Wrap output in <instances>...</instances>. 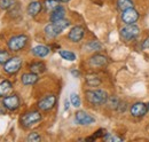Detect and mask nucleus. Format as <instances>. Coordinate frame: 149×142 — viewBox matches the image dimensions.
Returning a JSON list of instances; mask_svg holds the SVG:
<instances>
[{
    "instance_id": "1a4fd4ad",
    "label": "nucleus",
    "mask_w": 149,
    "mask_h": 142,
    "mask_svg": "<svg viewBox=\"0 0 149 142\" xmlns=\"http://www.w3.org/2000/svg\"><path fill=\"white\" fill-rule=\"evenodd\" d=\"M76 122L80 125H91L95 123V118L85 111H78L76 113Z\"/></svg>"
},
{
    "instance_id": "7ed1b4c3",
    "label": "nucleus",
    "mask_w": 149,
    "mask_h": 142,
    "mask_svg": "<svg viewBox=\"0 0 149 142\" xmlns=\"http://www.w3.org/2000/svg\"><path fill=\"white\" fill-rule=\"evenodd\" d=\"M139 35H140V29L134 23L133 24H126L120 30V38L125 41H131V40L135 39Z\"/></svg>"
},
{
    "instance_id": "412c9836",
    "label": "nucleus",
    "mask_w": 149,
    "mask_h": 142,
    "mask_svg": "<svg viewBox=\"0 0 149 142\" xmlns=\"http://www.w3.org/2000/svg\"><path fill=\"white\" fill-rule=\"evenodd\" d=\"M44 5H45L46 9H47V10H49V12H53L54 9H56V8L60 6L58 0H45Z\"/></svg>"
},
{
    "instance_id": "6ab92c4d",
    "label": "nucleus",
    "mask_w": 149,
    "mask_h": 142,
    "mask_svg": "<svg viewBox=\"0 0 149 142\" xmlns=\"http://www.w3.org/2000/svg\"><path fill=\"white\" fill-rule=\"evenodd\" d=\"M30 70L33 73H41L46 70V67L42 62H33L32 64H30Z\"/></svg>"
},
{
    "instance_id": "39448f33",
    "label": "nucleus",
    "mask_w": 149,
    "mask_h": 142,
    "mask_svg": "<svg viewBox=\"0 0 149 142\" xmlns=\"http://www.w3.org/2000/svg\"><path fill=\"white\" fill-rule=\"evenodd\" d=\"M41 120V115L40 112L38 111H30V112H26L22 116L21 118V123L23 126L25 127H29V126H32L35 125L36 123L40 122Z\"/></svg>"
},
{
    "instance_id": "9b49d317",
    "label": "nucleus",
    "mask_w": 149,
    "mask_h": 142,
    "mask_svg": "<svg viewBox=\"0 0 149 142\" xmlns=\"http://www.w3.org/2000/svg\"><path fill=\"white\" fill-rule=\"evenodd\" d=\"M2 104L6 106V109L8 110H16L19 106V99L17 95H9L3 97L2 100Z\"/></svg>"
},
{
    "instance_id": "2f4dec72",
    "label": "nucleus",
    "mask_w": 149,
    "mask_h": 142,
    "mask_svg": "<svg viewBox=\"0 0 149 142\" xmlns=\"http://www.w3.org/2000/svg\"><path fill=\"white\" fill-rule=\"evenodd\" d=\"M71 73L74 74V77H78V76H79V72H78V71H76V70H71Z\"/></svg>"
},
{
    "instance_id": "20e7f679",
    "label": "nucleus",
    "mask_w": 149,
    "mask_h": 142,
    "mask_svg": "<svg viewBox=\"0 0 149 142\" xmlns=\"http://www.w3.org/2000/svg\"><path fill=\"white\" fill-rule=\"evenodd\" d=\"M28 42V37L25 35H19V36H15L13 38L9 39L8 41V47L10 51L13 52H19L21 49H23L25 47Z\"/></svg>"
},
{
    "instance_id": "a211bd4d",
    "label": "nucleus",
    "mask_w": 149,
    "mask_h": 142,
    "mask_svg": "<svg viewBox=\"0 0 149 142\" xmlns=\"http://www.w3.org/2000/svg\"><path fill=\"white\" fill-rule=\"evenodd\" d=\"M12 89V84L8 80H2L0 81V96L7 95Z\"/></svg>"
},
{
    "instance_id": "72a5a7b5",
    "label": "nucleus",
    "mask_w": 149,
    "mask_h": 142,
    "mask_svg": "<svg viewBox=\"0 0 149 142\" xmlns=\"http://www.w3.org/2000/svg\"><path fill=\"white\" fill-rule=\"evenodd\" d=\"M69 108V102H68V100H65V109H68Z\"/></svg>"
},
{
    "instance_id": "bb28decb",
    "label": "nucleus",
    "mask_w": 149,
    "mask_h": 142,
    "mask_svg": "<svg viewBox=\"0 0 149 142\" xmlns=\"http://www.w3.org/2000/svg\"><path fill=\"white\" fill-rule=\"evenodd\" d=\"M29 142H39L40 141V135L38 134L37 132H33V133H30L28 139H26Z\"/></svg>"
},
{
    "instance_id": "5701e85b",
    "label": "nucleus",
    "mask_w": 149,
    "mask_h": 142,
    "mask_svg": "<svg viewBox=\"0 0 149 142\" xmlns=\"http://www.w3.org/2000/svg\"><path fill=\"white\" fill-rule=\"evenodd\" d=\"M58 54L61 55L62 58H64V60H67V61H74V60H76L74 53L70 52V51H60Z\"/></svg>"
},
{
    "instance_id": "f03ea898",
    "label": "nucleus",
    "mask_w": 149,
    "mask_h": 142,
    "mask_svg": "<svg viewBox=\"0 0 149 142\" xmlns=\"http://www.w3.org/2000/svg\"><path fill=\"white\" fill-rule=\"evenodd\" d=\"M86 95V100L92 103L93 106H102L104 103H107L108 100V94L107 92H104L103 89H93V90H87L85 93Z\"/></svg>"
},
{
    "instance_id": "f3484780",
    "label": "nucleus",
    "mask_w": 149,
    "mask_h": 142,
    "mask_svg": "<svg viewBox=\"0 0 149 142\" xmlns=\"http://www.w3.org/2000/svg\"><path fill=\"white\" fill-rule=\"evenodd\" d=\"M64 15H65V10H64V8L61 7V6H58L56 9H54V10L52 12L51 17L49 18H51L52 22H55V21H58V19L64 18Z\"/></svg>"
},
{
    "instance_id": "423d86ee",
    "label": "nucleus",
    "mask_w": 149,
    "mask_h": 142,
    "mask_svg": "<svg viewBox=\"0 0 149 142\" xmlns=\"http://www.w3.org/2000/svg\"><path fill=\"white\" fill-rule=\"evenodd\" d=\"M21 67H22V60L19 57H12L3 64V69L9 74L16 73L21 69Z\"/></svg>"
},
{
    "instance_id": "c85d7f7f",
    "label": "nucleus",
    "mask_w": 149,
    "mask_h": 142,
    "mask_svg": "<svg viewBox=\"0 0 149 142\" xmlns=\"http://www.w3.org/2000/svg\"><path fill=\"white\" fill-rule=\"evenodd\" d=\"M103 139L108 142L122 141V139H120V138H118V136H116V135H112V134H106V135L103 136Z\"/></svg>"
},
{
    "instance_id": "f257e3e1",
    "label": "nucleus",
    "mask_w": 149,
    "mask_h": 142,
    "mask_svg": "<svg viewBox=\"0 0 149 142\" xmlns=\"http://www.w3.org/2000/svg\"><path fill=\"white\" fill-rule=\"evenodd\" d=\"M69 25H70V22L64 19V18L55 21V22H52L51 24L45 26V35L47 36L48 38H55L64 29H67Z\"/></svg>"
},
{
    "instance_id": "4468645a",
    "label": "nucleus",
    "mask_w": 149,
    "mask_h": 142,
    "mask_svg": "<svg viewBox=\"0 0 149 142\" xmlns=\"http://www.w3.org/2000/svg\"><path fill=\"white\" fill-rule=\"evenodd\" d=\"M38 81V76L37 73L30 72V73H24L22 76V83L24 85H33Z\"/></svg>"
},
{
    "instance_id": "2eb2a0df",
    "label": "nucleus",
    "mask_w": 149,
    "mask_h": 142,
    "mask_svg": "<svg viewBox=\"0 0 149 142\" xmlns=\"http://www.w3.org/2000/svg\"><path fill=\"white\" fill-rule=\"evenodd\" d=\"M32 54L38 57H45L49 54V48L44 46V45H38L36 47L32 48Z\"/></svg>"
},
{
    "instance_id": "7c9ffc66",
    "label": "nucleus",
    "mask_w": 149,
    "mask_h": 142,
    "mask_svg": "<svg viewBox=\"0 0 149 142\" xmlns=\"http://www.w3.org/2000/svg\"><path fill=\"white\" fill-rule=\"evenodd\" d=\"M142 49H146V51H149V37L145 39V41L142 42Z\"/></svg>"
},
{
    "instance_id": "4be33fe9",
    "label": "nucleus",
    "mask_w": 149,
    "mask_h": 142,
    "mask_svg": "<svg viewBox=\"0 0 149 142\" xmlns=\"http://www.w3.org/2000/svg\"><path fill=\"white\" fill-rule=\"evenodd\" d=\"M86 83L88 86H92V87H95V86H99L101 84V80L99 77L96 76H87L86 77Z\"/></svg>"
},
{
    "instance_id": "dca6fc26",
    "label": "nucleus",
    "mask_w": 149,
    "mask_h": 142,
    "mask_svg": "<svg viewBox=\"0 0 149 142\" xmlns=\"http://www.w3.org/2000/svg\"><path fill=\"white\" fill-rule=\"evenodd\" d=\"M40 10H41V3L39 1H32L28 6V14L30 16H36L39 14Z\"/></svg>"
},
{
    "instance_id": "cd10ccee",
    "label": "nucleus",
    "mask_w": 149,
    "mask_h": 142,
    "mask_svg": "<svg viewBox=\"0 0 149 142\" xmlns=\"http://www.w3.org/2000/svg\"><path fill=\"white\" fill-rule=\"evenodd\" d=\"M9 60V54L6 51H0V64H5Z\"/></svg>"
},
{
    "instance_id": "c756f323",
    "label": "nucleus",
    "mask_w": 149,
    "mask_h": 142,
    "mask_svg": "<svg viewBox=\"0 0 149 142\" xmlns=\"http://www.w3.org/2000/svg\"><path fill=\"white\" fill-rule=\"evenodd\" d=\"M88 47L92 49V51H99L101 48V44L99 41H91L88 44Z\"/></svg>"
},
{
    "instance_id": "ddd939ff",
    "label": "nucleus",
    "mask_w": 149,
    "mask_h": 142,
    "mask_svg": "<svg viewBox=\"0 0 149 142\" xmlns=\"http://www.w3.org/2000/svg\"><path fill=\"white\" fill-rule=\"evenodd\" d=\"M108 63V58L104 55L101 54H95L90 58V64L95 68H100V67H104Z\"/></svg>"
},
{
    "instance_id": "6e6552de",
    "label": "nucleus",
    "mask_w": 149,
    "mask_h": 142,
    "mask_svg": "<svg viewBox=\"0 0 149 142\" xmlns=\"http://www.w3.org/2000/svg\"><path fill=\"white\" fill-rule=\"evenodd\" d=\"M138 18H139V13L134 8L126 9L122 14V21L125 24H133V23H135L138 21Z\"/></svg>"
},
{
    "instance_id": "f704fd0d",
    "label": "nucleus",
    "mask_w": 149,
    "mask_h": 142,
    "mask_svg": "<svg viewBox=\"0 0 149 142\" xmlns=\"http://www.w3.org/2000/svg\"><path fill=\"white\" fill-rule=\"evenodd\" d=\"M58 1H61V2H67V1H69V0H58Z\"/></svg>"
},
{
    "instance_id": "aec40b11",
    "label": "nucleus",
    "mask_w": 149,
    "mask_h": 142,
    "mask_svg": "<svg viewBox=\"0 0 149 142\" xmlns=\"http://www.w3.org/2000/svg\"><path fill=\"white\" fill-rule=\"evenodd\" d=\"M133 1L132 0H117V7L118 9L120 10H126V9H130L133 8Z\"/></svg>"
},
{
    "instance_id": "a878e982",
    "label": "nucleus",
    "mask_w": 149,
    "mask_h": 142,
    "mask_svg": "<svg viewBox=\"0 0 149 142\" xmlns=\"http://www.w3.org/2000/svg\"><path fill=\"white\" fill-rule=\"evenodd\" d=\"M70 102H71V104L76 108H78V106H80V99H79V96L77 95V94H74L72 93L71 95H70Z\"/></svg>"
},
{
    "instance_id": "f8f14e48",
    "label": "nucleus",
    "mask_w": 149,
    "mask_h": 142,
    "mask_svg": "<svg viewBox=\"0 0 149 142\" xmlns=\"http://www.w3.org/2000/svg\"><path fill=\"white\" fill-rule=\"evenodd\" d=\"M84 33H85V30H84L83 26H74V28L70 30V32H69V35H68V38H69L72 42H78V41H80V40L83 39Z\"/></svg>"
},
{
    "instance_id": "0eeeda50",
    "label": "nucleus",
    "mask_w": 149,
    "mask_h": 142,
    "mask_svg": "<svg viewBox=\"0 0 149 142\" xmlns=\"http://www.w3.org/2000/svg\"><path fill=\"white\" fill-rule=\"evenodd\" d=\"M55 103H56L55 95H47V96L42 97V99L38 102V108H39L40 110L47 111V110H51L53 106H55Z\"/></svg>"
},
{
    "instance_id": "393cba45",
    "label": "nucleus",
    "mask_w": 149,
    "mask_h": 142,
    "mask_svg": "<svg viewBox=\"0 0 149 142\" xmlns=\"http://www.w3.org/2000/svg\"><path fill=\"white\" fill-rule=\"evenodd\" d=\"M15 3V0H0V7L2 9H8L13 7Z\"/></svg>"
},
{
    "instance_id": "473e14b6",
    "label": "nucleus",
    "mask_w": 149,
    "mask_h": 142,
    "mask_svg": "<svg viewBox=\"0 0 149 142\" xmlns=\"http://www.w3.org/2000/svg\"><path fill=\"white\" fill-rule=\"evenodd\" d=\"M5 108H6L5 106H2V108H0V115H3L5 113Z\"/></svg>"
},
{
    "instance_id": "b1692460",
    "label": "nucleus",
    "mask_w": 149,
    "mask_h": 142,
    "mask_svg": "<svg viewBox=\"0 0 149 142\" xmlns=\"http://www.w3.org/2000/svg\"><path fill=\"white\" fill-rule=\"evenodd\" d=\"M107 103H108L109 106L112 108V109H117L118 106H119V100H118L116 96H110V97H108Z\"/></svg>"
},
{
    "instance_id": "9d476101",
    "label": "nucleus",
    "mask_w": 149,
    "mask_h": 142,
    "mask_svg": "<svg viewBox=\"0 0 149 142\" xmlns=\"http://www.w3.org/2000/svg\"><path fill=\"white\" fill-rule=\"evenodd\" d=\"M147 111H148V106L142 102H136L131 106V115L134 117H142L147 113Z\"/></svg>"
}]
</instances>
